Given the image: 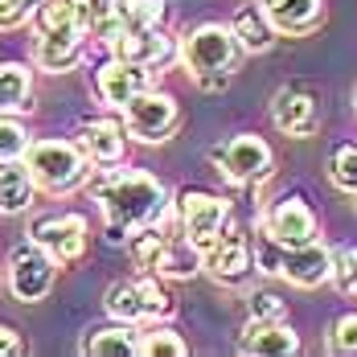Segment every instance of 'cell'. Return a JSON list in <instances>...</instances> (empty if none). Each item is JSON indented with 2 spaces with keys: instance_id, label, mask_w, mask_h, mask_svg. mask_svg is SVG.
I'll use <instances>...</instances> for the list:
<instances>
[{
  "instance_id": "obj_1",
  "label": "cell",
  "mask_w": 357,
  "mask_h": 357,
  "mask_svg": "<svg viewBox=\"0 0 357 357\" xmlns=\"http://www.w3.org/2000/svg\"><path fill=\"white\" fill-rule=\"evenodd\" d=\"M91 193L107 218V243H123L169 214V189L140 169H107L91 181Z\"/></svg>"
},
{
  "instance_id": "obj_2",
  "label": "cell",
  "mask_w": 357,
  "mask_h": 357,
  "mask_svg": "<svg viewBox=\"0 0 357 357\" xmlns=\"http://www.w3.org/2000/svg\"><path fill=\"white\" fill-rule=\"evenodd\" d=\"M250 247H255V267L263 275H284L287 284L296 287H321L328 280H337V255L324 247L321 238L304 243V247H284L259 226Z\"/></svg>"
},
{
  "instance_id": "obj_3",
  "label": "cell",
  "mask_w": 357,
  "mask_h": 357,
  "mask_svg": "<svg viewBox=\"0 0 357 357\" xmlns=\"http://www.w3.org/2000/svg\"><path fill=\"white\" fill-rule=\"evenodd\" d=\"M25 165L33 173L37 189H45V193H70L91 173L86 169L91 156L82 152V144L70 140H33L25 152Z\"/></svg>"
},
{
  "instance_id": "obj_4",
  "label": "cell",
  "mask_w": 357,
  "mask_h": 357,
  "mask_svg": "<svg viewBox=\"0 0 357 357\" xmlns=\"http://www.w3.org/2000/svg\"><path fill=\"white\" fill-rule=\"evenodd\" d=\"M238 37L234 29H226V25H197L193 33H185L181 41V62H185V70L193 74V78H206V74H226L234 66V58H238Z\"/></svg>"
},
{
  "instance_id": "obj_5",
  "label": "cell",
  "mask_w": 357,
  "mask_h": 357,
  "mask_svg": "<svg viewBox=\"0 0 357 357\" xmlns=\"http://www.w3.org/2000/svg\"><path fill=\"white\" fill-rule=\"evenodd\" d=\"M210 160L218 165V173L226 181H234V185H259V181L271 177V165H275V152H271V144L263 140V136H234V140L218 144L214 152H210Z\"/></svg>"
},
{
  "instance_id": "obj_6",
  "label": "cell",
  "mask_w": 357,
  "mask_h": 357,
  "mask_svg": "<svg viewBox=\"0 0 357 357\" xmlns=\"http://www.w3.org/2000/svg\"><path fill=\"white\" fill-rule=\"evenodd\" d=\"M54 275H58V259L41 247V243L29 238V243L13 247V255H8V291L21 304L45 300L50 287H54Z\"/></svg>"
},
{
  "instance_id": "obj_7",
  "label": "cell",
  "mask_w": 357,
  "mask_h": 357,
  "mask_svg": "<svg viewBox=\"0 0 357 357\" xmlns=\"http://www.w3.org/2000/svg\"><path fill=\"white\" fill-rule=\"evenodd\" d=\"M123 123H128V136H136V140H144V144H160L177 132L181 107L169 91L148 86V91H140V95L123 107Z\"/></svg>"
},
{
  "instance_id": "obj_8",
  "label": "cell",
  "mask_w": 357,
  "mask_h": 357,
  "mask_svg": "<svg viewBox=\"0 0 357 357\" xmlns=\"http://www.w3.org/2000/svg\"><path fill=\"white\" fill-rule=\"evenodd\" d=\"M177 214L185 238L193 247L210 250L218 243V234L226 230V222H230V202H222L218 193H206V189H185L177 197Z\"/></svg>"
},
{
  "instance_id": "obj_9",
  "label": "cell",
  "mask_w": 357,
  "mask_h": 357,
  "mask_svg": "<svg viewBox=\"0 0 357 357\" xmlns=\"http://www.w3.org/2000/svg\"><path fill=\"white\" fill-rule=\"evenodd\" d=\"M206 271L214 275L218 284H243L255 271V247H250V238L234 222H226L218 243L206 250Z\"/></svg>"
},
{
  "instance_id": "obj_10",
  "label": "cell",
  "mask_w": 357,
  "mask_h": 357,
  "mask_svg": "<svg viewBox=\"0 0 357 357\" xmlns=\"http://www.w3.org/2000/svg\"><path fill=\"white\" fill-rule=\"evenodd\" d=\"M275 243H284V247H304V243H317L321 238V226H317V214L308 210V202H300V197H280L263 222H259Z\"/></svg>"
},
{
  "instance_id": "obj_11",
  "label": "cell",
  "mask_w": 357,
  "mask_h": 357,
  "mask_svg": "<svg viewBox=\"0 0 357 357\" xmlns=\"http://www.w3.org/2000/svg\"><path fill=\"white\" fill-rule=\"evenodd\" d=\"M29 238L41 243L58 263H74V259H82V250H86V218L82 214L37 218L33 230H29Z\"/></svg>"
},
{
  "instance_id": "obj_12",
  "label": "cell",
  "mask_w": 357,
  "mask_h": 357,
  "mask_svg": "<svg viewBox=\"0 0 357 357\" xmlns=\"http://www.w3.org/2000/svg\"><path fill=\"white\" fill-rule=\"evenodd\" d=\"M238 354L247 357H291L300 354V337L291 333V324L284 321H259L250 317V324L238 337Z\"/></svg>"
},
{
  "instance_id": "obj_13",
  "label": "cell",
  "mask_w": 357,
  "mask_h": 357,
  "mask_svg": "<svg viewBox=\"0 0 357 357\" xmlns=\"http://www.w3.org/2000/svg\"><path fill=\"white\" fill-rule=\"evenodd\" d=\"M271 123H275L284 136L304 140V136L317 132V123H321V107H317V99H312L308 91L287 86V91L275 95V103H271Z\"/></svg>"
},
{
  "instance_id": "obj_14",
  "label": "cell",
  "mask_w": 357,
  "mask_h": 357,
  "mask_svg": "<svg viewBox=\"0 0 357 357\" xmlns=\"http://www.w3.org/2000/svg\"><path fill=\"white\" fill-rule=\"evenodd\" d=\"M160 17H165V0H115V13L95 29V37L107 41V45H115L119 37L136 33V29L160 25Z\"/></svg>"
},
{
  "instance_id": "obj_15",
  "label": "cell",
  "mask_w": 357,
  "mask_h": 357,
  "mask_svg": "<svg viewBox=\"0 0 357 357\" xmlns=\"http://www.w3.org/2000/svg\"><path fill=\"white\" fill-rule=\"evenodd\" d=\"M140 91H148V66H136L128 58H111L99 66V95L107 107H128Z\"/></svg>"
},
{
  "instance_id": "obj_16",
  "label": "cell",
  "mask_w": 357,
  "mask_h": 357,
  "mask_svg": "<svg viewBox=\"0 0 357 357\" xmlns=\"http://www.w3.org/2000/svg\"><path fill=\"white\" fill-rule=\"evenodd\" d=\"M271 17V25L287 37L312 33L324 21V0H259Z\"/></svg>"
},
{
  "instance_id": "obj_17",
  "label": "cell",
  "mask_w": 357,
  "mask_h": 357,
  "mask_svg": "<svg viewBox=\"0 0 357 357\" xmlns=\"http://www.w3.org/2000/svg\"><path fill=\"white\" fill-rule=\"evenodd\" d=\"M111 50H115V58H128V62L152 70V66H160V62L173 58V37H165L160 25H152V29H136V33L119 37Z\"/></svg>"
},
{
  "instance_id": "obj_18",
  "label": "cell",
  "mask_w": 357,
  "mask_h": 357,
  "mask_svg": "<svg viewBox=\"0 0 357 357\" xmlns=\"http://www.w3.org/2000/svg\"><path fill=\"white\" fill-rule=\"evenodd\" d=\"M128 123H115V119H95L78 132L82 152L95 160V165H119L123 160V144H128Z\"/></svg>"
},
{
  "instance_id": "obj_19",
  "label": "cell",
  "mask_w": 357,
  "mask_h": 357,
  "mask_svg": "<svg viewBox=\"0 0 357 357\" xmlns=\"http://www.w3.org/2000/svg\"><path fill=\"white\" fill-rule=\"evenodd\" d=\"M33 189L37 181L21 160H0V214H25L33 206Z\"/></svg>"
},
{
  "instance_id": "obj_20",
  "label": "cell",
  "mask_w": 357,
  "mask_h": 357,
  "mask_svg": "<svg viewBox=\"0 0 357 357\" xmlns=\"http://www.w3.org/2000/svg\"><path fill=\"white\" fill-rule=\"evenodd\" d=\"M234 37H238V45L247 50V54H263V50H271L275 45V37L280 29L271 25V17H267V8L263 4H247L238 17H234Z\"/></svg>"
},
{
  "instance_id": "obj_21",
  "label": "cell",
  "mask_w": 357,
  "mask_h": 357,
  "mask_svg": "<svg viewBox=\"0 0 357 357\" xmlns=\"http://www.w3.org/2000/svg\"><path fill=\"white\" fill-rule=\"evenodd\" d=\"M82 37L86 33H41L37 37V66L62 74L82 58Z\"/></svg>"
},
{
  "instance_id": "obj_22",
  "label": "cell",
  "mask_w": 357,
  "mask_h": 357,
  "mask_svg": "<svg viewBox=\"0 0 357 357\" xmlns=\"http://www.w3.org/2000/svg\"><path fill=\"white\" fill-rule=\"evenodd\" d=\"M82 354H91V357H136L140 354V337L132 333V324L115 321L111 328L86 337V341H82Z\"/></svg>"
},
{
  "instance_id": "obj_23",
  "label": "cell",
  "mask_w": 357,
  "mask_h": 357,
  "mask_svg": "<svg viewBox=\"0 0 357 357\" xmlns=\"http://www.w3.org/2000/svg\"><path fill=\"white\" fill-rule=\"evenodd\" d=\"M29 95H33V74L25 70L21 62H4L0 66V115L25 111L29 107Z\"/></svg>"
},
{
  "instance_id": "obj_24",
  "label": "cell",
  "mask_w": 357,
  "mask_h": 357,
  "mask_svg": "<svg viewBox=\"0 0 357 357\" xmlns=\"http://www.w3.org/2000/svg\"><path fill=\"white\" fill-rule=\"evenodd\" d=\"M202 267H206V250L193 247L189 238H181V243H169L165 259H160V267H156V275H169V280H189V275H197Z\"/></svg>"
},
{
  "instance_id": "obj_25",
  "label": "cell",
  "mask_w": 357,
  "mask_h": 357,
  "mask_svg": "<svg viewBox=\"0 0 357 357\" xmlns=\"http://www.w3.org/2000/svg\"><path fill=\"white\" fill-rule=\"evenodd\" d=\"M165 250H169V238L160 234V222L156 226H144V230H136L128 238V255H132V263L140 271H156L160 259H165Z\"/></svg>"
},
{
  "instance_id": "obj_26",
  "label": "cell",
  "mask_w": 357,
  "mask_h": 357,
  "mask_svg": "<svg viewBox=\"0 0 357 357\" xmlns=\"http://www.w3.org/2000/svg\"><path fill=\"white\" fill-rule=\"evenodd\" d=\"M103 308H107L111 321H119V324L148 321V317H144L140 287H136V284H111V287H107V296H103Z\"/></svg>"
},
{
  "instance_id": "obj_27",
  "label": "cell",
  "mask_w": 357,
  "mask_h": 357,
  "mask_svg": "<svg viewBox=\"0 0 357 357\" xmlns=\"http://www.w3.org/2000/svg\"><path fill=\"white\" fill-rule=\"evenodd\" d=\"M41 33H86L78 17V0H45L37 13Z\"/></svg>"
},
{
  "instance_id": "obj_28",
  "label": "cell",
  "mask_w": 357,
  "mask_h": 357,
  "mask_svg": "<svg viewBox=\"0 0 357 357\" xmlns=\"http://www.w3.org/2000/svg\"><path fill=\"white\" fill-rule=\"evenodd\" d=\"M328 181H333L341 193H354L357 197V144L333 148V156H328Z\"/></svg>"
},
{
  "instance_id": "obj_29",
  "label": "cell",
  "mask_w": 357,
  "mask_h": 357,
  "mask_svg": "<svg viewBox=\"0 0 357 357\" xmlns=\"http://www.w3.org/2000/svg\"><path fill=\"white\" fill-rule=\"evenodd\" d=\"M140 354L144 357H185L189 354V345L181 341L173 328H152V333H144L140 337Z\"/></svg>"
},
{
  "instance_id": "obj_30",
  "label": "cell",
  "mask_w": 357,
  "mask_h": 357,
  "mask_svg": "<svg viewBox=\"0 0 357 357\" xmlns=\"http://www.w3.org/2000/svg\"><path fill=\"white\" fill-rule=\"evenodd\" d=\"M29 132L17 123V119H8V115H0V160H21L25 152H29Z\"/></svg>"
},
{
  "instance_id": "obj_31",
  "label": "cell",
  "mask_w": 357,
  "mask_h": 357,
  "mask_svg": "<svg viewBox=\"0 0 357 357\" xmlns=\"http://www.w3.org/2000/svg\"><path fill=\"white\" fill-rule=\"evenodd\" d=\"M136 287H140L144 317H148V321H160V317H169V312H173V300H169V291L152 280V271H148L144 280H136Z\"/></svg>"
},
{
  "instance_id": "obj_32",
  "label": "cell",
  "mask_w": 357,
  "mask_h": 357,
  "mask_svg": "<svg viewBox=\"0 0 357 357\" xmlns=\"http://www.w3.org/2000/svg\"><path fill=\"white\" fill-rule=\"evenodd\" d=\"M41 4L45 0H0V33L29 25L37 13H41Z\"/></svg>"
},
{
  "instance_id": "obj_33",
  "label": "cell",
  "mask_w": 357,
  "mask_h": 357,
  "mask_svg": "<svg viewBox=\"0 0 357 357\" xmlns=\"http://www.w3.org/2000/svg\"><path fill=\"white\" fill-rule=\"evenodd\" d=\"M328 349H333V354H345V357H357V312H345L341 321L333 324Z\"/></svg>"
},
{
  "instance_id": "obj_34",
  "label": "cell",
  "mask_w": 357,
  "mask_h": 357,
  "mask_svg": "<svg viewBox=\"0 0 357 357\" xmlns=\"http://www.w3.org/2000/svg\"><path fill=\"white\" fill-rule=\"evenodd\" d=\"M250 317H259V321H284L287 317V304L275 296V291H250Z\"/></svg>"
},
{
  "instance_id": "obj_35",
  "label": "cell",
  "mask_w": 357,
  "mask_h": 357,
  "mask_svg": "<svg viewBox=\"0 0 357 357\" xmlns=\"http://www.w3.org/2000/svg\"><path fill=\"white\" fill-rule=\"evenodd\" d=\"M111 13H115V0H78V17H82V29L86 33H95Z\"/></svg>"
},
{
  "instance_id": "obj_36",
  "label": "cell",
  "mask_w": 357,
  "mask_h": 357,
  "mask_svg": "<svg viewBox=\"0 0 357 357\" xmlns=\"http://www.w3.org/2000/svg\"><path fill=\"white\" fill-rule=\"evenodd\" d=\"M337 284H341L345 296H357V247L337 259Z\"/></svg>"
},
{
  "instance_id": "obj_37",
  "label": "cell",
  "mask_w": 357,
  "mask_h": 357,
  "mask_svg": "<svg viewBox=\"0 0 357 357\" xmlns=\"http://www.w3.org/2000/svg\"><path fill=\"white\" fill-rule=\"evenodd\" d=\"M25 354V341L13 324H0V357H21Z\"/></svg>"
}]
</instances>
